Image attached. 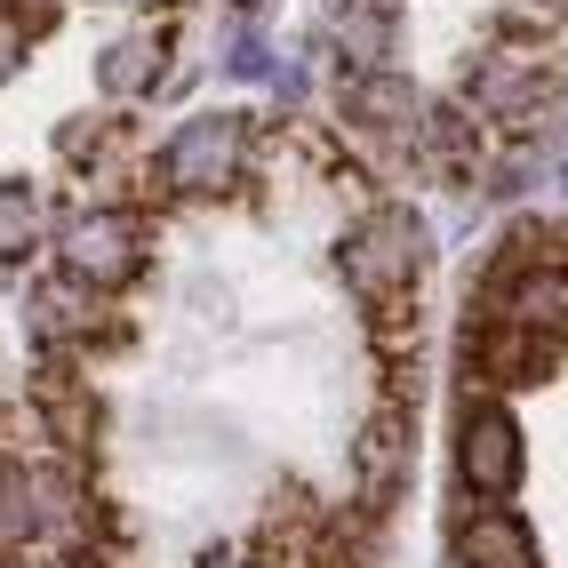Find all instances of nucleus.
<instances>
[{"label": "nucleus", "instance_id": "nucleus-5", "mask_svg": "<svg viewBox=\"0 0 568 568\" xmlns=\"http://www.w3.org/2000/svg\"><path fill=\"white\" fill-rule=\"evenodd\" d=\"M545 97H552V72L528 57V49H505V57H488V64L473 72V104L497 112V121H528Z\"/></svg>", "mask_w": 568, "mask_h": 568}, {"label": "nucleus", "instance_id": "nucleus-16", "mask_svg": "<svg viewBox=\"0 0 568 568\" xmlns=\"http://www.w3.org/2000/svg\"><path fill=\"white\" fill-rule=\"evenodd\" d=\"M209 568H264V560H248V552H216Z\"/></svg>", "mask_w": 568, "mask_h": 568}, {"label": "nucleus", "instance_id": "nucleus-15", "mask_svg": "<svg viewBox=\"0 0 568 568\" xmlns=\"http://www.w3.org/2000/svg\"><path fill=\"white\" fill-rule=\"evenodd\" d=\"M224 72H233V81H273V49H264L256 32L241 24L233 41H224Z\"/></svg>", "mask_w": 568, "mask_h": 568}, {"label": "nucleus", "instance_id": "nucleus-9", "mask_svg": "<svg viewBox=\"0 0 568 568\" xmlns=\"http://www.w3.org/2000/svg\"><path fill=\"white\" fill-rule=\"evenodd\" d=\"M353 465H361L368 497H385V488L408 473V416H376V425L361 433V448H353Z\"/></svg>", "mask_w": 568, "mask_h": 568}, {"label": "nucleus", "instance_id": "nucleus-8", "mask_svg": "<svg viewBox=\"0 0 568 568\" xmlns=\"http://www.w3.org/2000/svg\"><path fill=\"white\" fill-rule=\"evenodd\" d=\"M513 328L528 336H568V273H520L513 281Z\"/></svg>", "mask_w": 568, "mask_h": 568}, {"label": "nucleus", "instance_id": "nucleus-4", "mask_svg": "<svg viewBox=\"0 0 568 568\" xmlns=\"http://www.w3.org/2000/svg\"><path fill=\"white\" fill-rule=\"evenodd\" d=\"M136 264V216H121V209H89V216H72L64 224V273L72 281H121Z\"/></svg>", "mask_w": 568, "mask_h": 568}, {"label": "nucleus", "instance_id": "nucleus-14", "mask_svg": "<svg viewBox=\"0 0 568 568\" xmlns=\"http://www.w3.org/2000/svg\"><path fill=\"white\" fill-rule=\"evenodd\" d=\"M32 224H41V201L24 193V184H0V256H17L32 241Z\"/></svg>", "mask_w": 568, "mask_h": 568}, {"label": "nucleus", "instance_id": "nucleus-13", "mask_svg": "<svg viewBox=\"0 0 568 568\" xmlns=\"http://www.w3.org/2000/svg\"><path fill=\"white\" fill-rule=\"evenodd\" d=\"M0 537H41V473L0 465Z\"/></svg>", "mask_w": 568, "mask_h": 568}, {"label": "nucleus", "instance_id": "nucleus-12", "mask_svg": "<svg viewBox=\"0 0 568 568\" xmlns=\"http://www.w3.org/2000/svg\"><path fill=\"white\" fill-rule=\"evenodd\" d=\"M336 49H345L361 72L385 64V49H393V17H385V0H345V9H336Z\"/></svg>", "mask_w": 568, "mask_h": 568}, {"label": "nucleus", "instance_id": "nucleus-3", "mask_svg": "<svg viewBox=\"0 0 568 568\" xmlns=\"http://www.w3.org/2000/svg\"><path fill=\"white\" fill-rule=\"evenodd\" d=\"M457 480L473 488V497H513L520 480V433L505 408H473L457 425Z\"/></svg>", "mask_w": 568, "mask_h": 568}, {"label": "nucleus", "instance_id": "nucleus-17", "mask_svg": "<svg viewBox=\"0 0 568 568\" xmlns=\"http://www.w3.org/2000/svg\"><path fill=\"white\" fill-rule=\"evenodd\" d=\"M560 184H568V169H560Z\"/></svg>", "mask_w": 568, "mask_h": 568}, {"label": "nucleus", "instance_id": "nucleus-2", "mask_svg": "<svg viewBox=\"0 0 568 568\" xmlns=\"http://www.w3.org/2000/svg\"><path fill=\"white\" fill-rule=\"evenodd\" d=\"M241 161H248V121L241 112H193V121L161 144L169 184H233Z\"/></svg>", "mask_w": 568, "mask_h": 568}, {"label": "nucleus", "instance_id": "nucleus-10", "mask_svg": "<svg viewBox=\"0 0 568 568\" xmlns=\"http://www.w3.org/2000/svg\"><path fill=\"white\" fill-rule=\"evenodd\" d=\"M97 328V305H89V281H41L32 288V336H89Z\"/></svg>", "mask_w": 568, "mask_h": 568}, {"label": "nucleus", "instance_id": "nucleus-1", "mask_svg": "<svg viewBox=\"0 0 568 568\" xmlns=\"http://www.w3.org/2000/svg\"><path fill=\"white\" fill-rule=\"evenodd\" d=\"M416 273H425V224H416L408 209H376L345 241V281L361 296H400Z\"/></svg>", "mask_w": 568, "mask_h": 568}, {"label": "nucleus", "instance_id": "nucleus-7", "mask_svg": "<svg viewBox=\"0 0 568 568\" xmlns=\"http://www.w3.org/2000/svg\"><path fill=\"white\" fill-rule=\"evenodd\" d=\"M161 57H169V32H161V24L121 32V41L104 49V89H112V97H144V89H161Z\"/></svg>", "mask_w": 568, "mask_h": 568}, {"label": "nucleus", "instance_id": "nucleus-11", "mask_svg": "<svg viewBox=\"0 0 568 568\" xmlns=\"http://www.w3.org/2000/svg\"><path fill=\"white\" fill-rule=\"evenodd\" d=\"M345 104H353V121H361V129H408V121H416V97H408V81H400V72H385V64H376V72H361Z\"/></svg>", "mask_w": 568, "mask_h": 568}, {"label": "nucleus", "instance_id": "nucleus-6", "mask_svg": "<svg viewBox=\"0 0 568 568\" xmlns=\"http://www.w3.org/2000/svg\"><path fill=\"white\" fill-rule=\"evenodd\" d=\"M457 560L465 568H537V537L513 513H473L457 528Z\"/></svg>", "mask_w": 568, "mask_h": 568}]
</instances>
